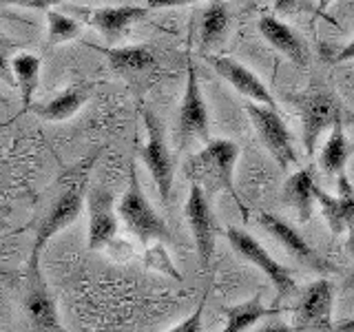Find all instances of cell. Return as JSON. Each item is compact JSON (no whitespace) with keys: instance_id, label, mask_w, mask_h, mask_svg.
I'll list each match as a JSON object with an SVG mask.
<instances>
[{"instance_id":"obj_1","label":"cell","mask_w":354,"mask_h":332,"mask_svg":"<svg viewBox=\"0 0 354 332\" xmlns=\"http://www.w3.org/2000/svg\"><path fill=\"white\" fill-rule=\"evenodd\" d=\"M100 151L86 155L82 162H77L73 169L66 171V184L62 188V193L55 197V202L51 204L49 213L42 217L36 239L31 246V257H29V277H38L40 273V255L44 246L49 243L53 235L62 232L66 226H71L73 221L80 217V213L86 206V191H88V175L97 160Z\"/></svg>"},{"instance_id":"obj_2","label":"cell","mask_w":354,"mask_h":332,"mask_svg":"<svg viewBox=\"0 0 354 332\" xmlns=\"http://www.w3.org/2000/svg\"><path fill=\"white\" fill-rule=\"evenodd\" d=\"M239 158V147L232 140H210L206 147L193 155L188 162L186 171L188 177L206 188L215 191H226L237 202L239 208H243L241 197L235 191V164Z\"/></svg>"},{"instance_id":"obj_3","label":"cell","mask_w":354,"mask_h":332,"mask_svg":"<svg viewBox=\"0 0 354 332\" xmlns=\"http://www.w3.org/2000/svg\"><path fill=\"white\" fill-rule=\"evenodd\" d=\"M118 217L122 219V224L127 226V230L133 232L142 243L173 241L166 221L158 215V210L151 206L149 197L142 191L136 162H131L129 166V186L124 195L120 197Z\"/></svg>"},{"instance_id":"obj_4","label":"cell","mask_w":354,"mask_h":332,"mask_svg":"<svg viewBox=\"0 0 354 332\" xmlns=\"http://www.w3.org/2000/svg\"><path fill=\"white\" fill-rule=\"evenodd\" d=\"M140 116L147 129V144L142 147V160L147 164V169L153 177L158 193L164 204L171 202V188H173V173H175V162L169 144H166V131L162 120L149 109H140Z\"/></svg>"},{"instance_id":"obj_5","label":"cell","mask_w":354,"mask_h":332,"mask_svg":"<svg viewBox=\"0 0 354 332\" xmlns=\"http://www.w3.org/2000/svg\"><path fill=\"white\" fill-rule=\"evenodd\" d=\"M226 239H228V243L232 246V250H235L241 259H246L252 266H257V268L266 277H268L270 284L274 286L277 297H279V299L290 297L297 290L295 273L288 268V266L277 261L257 239H254L252 235H248L246 230L235 228V226H228L226 228Z\"/></svg>"},{"instance_id":"obj_6","label":"cell","mask_w":354,"mask_h":332,"mask_svg":"<svg viewBox=\"0 0 354 332\" xmlns=\"http://www.w3.org/2000/svg\"><path fill=\"white\" fill-rule=\"evenodd\" d=\"M177 144L184 149L191 140H202L204 144L210 142V118L204 102L202 86L193 60L188 58V73H186V89L182 95L180 113H177V127H175Z\"/></svg>"},{"instance_id":"obj_7","label":"cell","mask_w":354,"mask_h":332,"mask_svg":"<svg viewBox=\"0 0 354 332\" xmlns=\"http://www.w3.org/2000/svg\"><path fill=\"white\" fill-rule=\"evenodd\" d=\"M243 107H246V113L252 122L254 131H257V136L261 138L263 147L268 149L274 162L279 164V169L288 171L297 162V151L281 113L277 109L263 107L257 102H246Z\"/></svg>"},{"instance_id":"obj_8","label":"cell","mask_w":354,"mask_h":332,"mask_svg":"<svg viewBox=\"0 0 354 332\" xmlns=\"http://www.w3.org/2000/svg\"><path fill=\"white\" fill-rule=\"evenodd\" d=\"M184 215H186V221L193 232L199 266H202V270H208L210 259H213V255H215L217 219H215L213 208H210L206 191L195 182H191V191H188Z\"/></svg>"},{"instance_id":"obj_9","label":"cell","mask_w":354,"mask_h":332,"mask_svg":"<svg viewBox=\"0 0 354 332\" xmlns=\"http://www.w3.org/2000/svg\"><path fill=\"white\" fill-rule=\"evenodd\" d=\"M299 113H301L304 147L308 155H315L317 144L326 131L341 118V107L337 98L326 91H315L299 98Z\"/></svg>"},{"instance_id":"obj_10","label":"cell","mask_w":354,"mask_h":332,"mask_svg":"<svg viewBox=\"0 0 354 332\" xmlns=\"http://www.w3.org/2000/svg\"><path fill=\"white\" fill-rule=\"evenodd\" d=\"M257 221H259V226L268 232L270 237H274L277 241H279L281 246L288 250V255H292L297 261H301L304 266L313 268L319 275H335L337 273V266H332L328 259L321 257V255L301 237V232H299L295 226L288 224V221H283L281 217H277V215L268 213V210H263V213L257 215Z\"/></svg>"},{"instance_id":"obj_11","label":"cell","mask_w":354,"mask_h":332,"mask_svg":"<svg viewBox=\"0 0 354 332\" xmlns=\"http://www.w3.org/2000/svg\"><path fill=\"white\" fill-rule=\"evenodd\" d=\"M88 210V248L100 250L109 246L118 235V208L115 195L106 191L104 186L93 184L86 191V206Z\"/></svg>"},{"instance_id":"obj_12","label":"cell","mask_w":354,"mask_h":332,"mask_svg":"<svg viewBox=\"0 0 354 332\" xmlns=\"http://www.w3.org/2000/svg\"><path fill=\"white\" fill-rule=\"evenodd\" d=\"M204 60L210 66H213V69L221 77H224L228 84H232V89H235V91H239L241 95H246L250 102H257V104H263V107L277 109L274 98L268 91V86H266L259 80V77L248 69V66H243L241 62L232 60V58H226V55H210V53H204Z\"/></svg>"},{"instance_id":"obj_13","label":"cell","mask_w":354,"mask_h":332,"mask_svg":"<svg viewBox=\"0 0 354 332\" xmlns=\"http://www.w3.org/2000/svg\"><path fill=\"white\" fill-rule=\"evenodd\" d=\"M75 11L86 20V25L95 27L100 31V36H102L109 44H115L122 36H124V31L133 25V22L149 14V7H136V5L95 7V9L77 7Z\"/></svg>"},{"instance_id":"obj_14","label":"cell","mask_w":354,"mask_h":332,"mask_svg":"<svg viewBox=\"0 0 354 332\" xmlns=\"http://www.w3.org/2000/svg\"><path fill=\"white\" fill-rule=\"evenodd\" d=\"M332 313H335V284L330 279H317L308 284L297 306L299 324L330 330Z\"/></svg>"},{"instance_id":"obj_15","label":"cell","mask_w":354,"mask_h":332,"mask_svg":"<svg viewBox=\"0 0 354 332\" xmlns=\"http://www.w3.org/2000/svg\"><path fill=\"white\" fill-rule=\"evenodd\" d=\"M339 184H337V195H328L324 188L315 184V199L319 202L321 213H324L330 230L335 235L346 232L348 226L354 221V186L348 180L346 173L337 175Z\"/></svg>"},{"instance_id":"obj_16","label":"cell","mask_w":354,"mask_h":332,"mask_svg":"<svg viewBox=\"0 0 354 332\" xmlns=\"http://www.w3.org/2000/svg\"><path fill=\"white\" fill-rule=\"evenodd\" d=\"M93 89H95V82L77 80L71 86H66L60 95H55L53 100H49V102H44V104H33L29 111H33L38 118L47 122H66L88 102V98L93 95Z\"/></svg>"},{"instance_id":"obj_17","label":"cell","mask_w":354,"mask_h":332,"mask_svg":"<svg viewBox=\"0 0 354 332\" xmlns=\"http://www.w3.org/2000/svg\"><path fill=\"white\" fill-rule=\"evenodd\" d=\"M25 306H27L31 321L42 332H64L58 319V306H55L42 275L29 277V293H27Z\"/></svg>"},{"instance_id":"obj_18","label":"cell","mask_w":354,"mask_h":332,"mask_svg":"<svg viewBox=\"0 0 354 332\" xmlns=\"http://www.w3.org/2000/svg\"><path fill=\"white\" fill-rule=\"evenodd\" d=\"M259 31L266 38V42L272 44V47L279 53H283L288 60L295 62L297 66H306L308 55H306L304 42L290 27L286 25V22H281L277 16H261Z\"/></svg>"},{"instance_id":"obj_19","label":"cell","mask_w":354,"mask_h":332,"mask_svg":"<svg viewBox=\"0 0 354 332\" xmlns=\"http://www.w3.org/2000/svg\"><path fill=\"white\" fill-rule=\"evenodd\" d=\"M315 169L306 166L292 173L283 184V202L295 208L299 221H308L313 217V202H315Z\"/></svg>"},{"instance_id":"obj_20","label":"cell","mask_w":354,"mask_h":332,"mask_svg":"<svg viewBox=\"0 0 354 332\" xmlns=\"http://www.w3.org/2000/svg\"><path fill=\"white\" fill-rule=\"evenodd\" d=\"M91 49L104 53L109 64L124 75L142 73L155 66V53L147 44H131V47H97V44H91Z\"/></svg>"},{"instance_id":"obj_21","label":"cell","mask_w":354,"mask_h":332,"mask_svg":"<svg viewBox=\"0 0 354 332\" xmlns=\"http://www.w3.org/2000/svg\"><path fill=\"white\" fill-rule=\"evenodd\" d=\"M228 25V5L224 0H210V5L202 14V22H199V49H202V53H206L208 49H213L215 44L224 40Z\"/></svg>"},{"instance_id":"obj_22","label":"cell","mask_w":354,"mask_h":332,"mask_svg":"<svg viewBox=\"0 0 354 332\" xmlns=\"http://www.w3.org/2000/svg\"><path fill=\"white\" fill-rule=\"evenodd\" d=\"M40 58L33 53H18L11 58V71H14L16 86H20L22 111H29L33 107V93L38 91L40 84Z\"/></svg>"},{"instance_id":"obj_23","label":"cell","mask_w":354,"mask_h":332,"mask_svg":"<svg viewBox=\"0 0 354 332\" xmlns=\"http://www.w3.org/2000/svg\"><path fill=\"white\" fill-rule=\"evenodd\" d=\"M350 155V147H348V138L346 131H343V120L339 118L330 129V136L324 144V149L319 153V166L324 173L330 175H341L343 169H346Z\"/></svg>"},{"instance_id":"obj_24","label":"cell","mask_w":354,"mask_h":332,"mask_svg":"<svg viewBox=\"0 0 354 332\" xmlns=\"http://www.w3.org/2000/svg\"><path fill=\"white\" fill-rule=\"evenodd\" d=\"M221 313H224V317H226V326L221 328V332H246L250 326L257 324L259 319L274 315V310L266 308L259 302V297H250L248 302L221 308Z\"/></svg>"},{"instance_id":"obj_25","label":"cell","mask_w":354,"mask_h":332,"mask_svg":"<svg viewBox=\"0 0 354 332\" xmlns=\"http://www.w3.org/2000/svg\"><path fill=\"white\" fill-rule=\"evenodd\" d=\"M47 22H49V29H47V42L49 44H60L66 40H73L82 33V25L77 22L75 18H69L60 14V11H47Z\"/></svg>"},{"instance_id":"obj_26","label":"cell","mask_w":354,"mask_h":332,"mask_svg":"<svg viewBox=\"0 0 354 332\" xmlns=\"http://www.w3.org/2000/svg\"><path fill=\"white\" fill-rule=\"evenodd\" d=\"M204 310H206V295L202 297V302H199V306L193 310L191 315L166 332H202L204 330Z\"/></svg>"},{"instance_id":"obj_27","label":"cell","mask_w":354,"mask_h":332,"mask_svg":"<svg viewBox=\"0 0 354 332\" xmlns=\"http://www.w3.org/2000/svg\"><path fill=\"white\" fill-rule=\"evenodd\" d=\"M11 49H14V42H11L5 33L0 31V80H5L7 84L16 86L14 71H11V58H9Z\"/></svg>"},{"instance_id":"obj_28","label":"cell","mask_w":354,"mask_h":332,"mask_svg":"<svg viewBox=\"0 0 354 332\" xmlns=\"http://www.w3.org/2000/svg\"><path fill=\"white\" fill-rule=\"evenodd\" d=\"M0 3L18 5V7H27V9H44V11H49L53 5L66 3V0H0Z\"/></svg>"},{"instance_id":"obj_29","label":"cell","mask_w":354,"mask_h":332,"mask_svg":"<svg viewBox=\"0 0 354 332\" xmlns=\"http://www.w3.org/2000/svg\"><path fill=\"white\" fill-rule=\"evenodd\" d=\"M304 5V0H274V11L277 14H295Z\"/></svg>"},{"instance_id":"obj_30","label":"cell","mask_w":354,"mask_h":332,"mask_svg":"<svg viewBox=\"0 0 354 332\" xmlns=\"http://www.w3.org/2000/svg\"><path fill=\"white\" fill-rule=\"evenodd\" d=\"M197 0H147L149 9H166V7H182V5H191Z\"/></svg>"},{"instance_id":"obj_31","label":"cell","mask_w":354,"mask_h":332,"mask_svg":"<svg viewBox=\"0 0 354 332\" xmlns=\"http://www.w3.org/2000/svg\"><path fill=\"white\" fill-rule=\"evenodd\" d=\"M254 332H295V330H292V326L283 324V321H272V324H266Z\"/></svg>"},{"instance_id":"obj_32","label":"cell","mask_w":354,"mask_h":332,"mask_svg":"<svg viewBox=\"0 0 354 332\" xmlns=\"http://www.w3.org/2000/svg\"><path fill=\"white\" fill-rule=\"evenodd\" d=\"M348 60H354V40L348 42L346 47L335 55V62H348Z\"/></svg>"},{"instance_id":"obj_33","label":"cell","mask_w":354,"mask_h":332,"mask_svg":"<svg viewBox=\"0 0 354 332\" xmlns=\"http://www.w3.org/2000/svg\"><path fill=\"white\" fill-rule=\"evenodd\" d=\"M7 215H9V208H0V237H3V235H9V232H7V228H9V219H7Z\"/></svg>"},{"instance_id":"obj_34","label":"cell","mask_w":354,"mask_h":332,"mask_svg":"<svg viewBox=\"0 0 354 332\" xmlns=\"http://www.w3.org/2000/svg\"><path fill=\"white\" fill-rule=\"evenodd\" d=\"M335 332H354V317H352V319H346V321H341V324H337Z\"/></svg>"},{"instance_id":"obj_35","label":"cell","mask_w":354,"mask_h":332,"mask_svg":"<svg viewBox=\"0 0 354 332\" xmlns=\"http://www.w3.org/2000/svg\"><path fill=\"white\" fill-rule=\"evenodd\" d=\"M348 250H350V255H352V259H354V221L348 226Z\"/></svg>"},{"instance_id":"obj_36","label":"cell","mask_w":354,"mask_h":332,"mask_svg":"<svg viewBox=\"0 0 354 332\" xmlns=\"http://www.w3.org/2000/svg\"><path fill=\"white\" fill-rule=\"evenodd\" d=\"M330 3H335V0H319V11H326L330 7Z\"/></svg>"},{"instance_id":"obj_37","label":"cell","mask_w":354,"mask_h":332,"mask_svg":"<svg viewBox=\"0 0 354 332\" xmlns=\"http://www.w3.org/2000/svg\"><path fill=\"white\" fill-rule=\"evenodd\" d=\"M0 104H5V107L9 104V100H7V98H5L3 93H0Z\"/></svg>"},{"instance_id":"obj_38","label":"cell","mask_w":354,"mask_h":332,"mask_svg":"<svg viewBox=\"0 0 354 332\" xmlns=\"http://www.w3.org/2000/svg\"><path fill=\"white\" fill-rule=\"evenodd\" d=\"M11 124V120H7V122H0V131H3L5 127H9Z\"/></svg>"},{"instance_id":"obj_39","label":"cell","mask_w":354,"mask_h":332,"mask_svg":"<svg viewBox=\"0 0 354 332\" xmlns=\"http://www.w3.org/2000/svg\"><path fill=\"white\" fill-rule=\"evenodd\" d=\"M350 286H354V275H352V282H350Z\"/></svg>"},{"instance_id":"obj_40","label":"cell","mask_w":354,"mask_h":332,"mask_svg":"<svg viewBox=\"0 0 354 332\" xmlns=\"http://www.w3.org/2000/svg\"><path fill=\"white\" fill-rule=\"evenodd\" d=\"M5 237H7V235H3V237H0V241H3V239H5Z\"/></svg>"},{"instance_id":"obj_41","label":"cell","mask_w":354,"mask_h":332,"mask_svg":"<svg viewBox=\"0 0 354 332\" xmlns=\"http://www.w3.org/2000/svg\"><path fill=\"white\" fill-rule=\"evenodd\" d=\"M350 5H354V0H350Z\"/></svg>"}]
</instances>
